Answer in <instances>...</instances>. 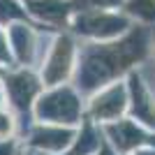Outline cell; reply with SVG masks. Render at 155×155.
Wrapping results in <instances>:
<instances>
[{
    "label": "cell",
    "instance_id": "6da1fadb",
    "mask_svg": "<svg viewBox=\"0 0 155 155\" xmlns=\"http://www.w3.org/2000/svg\"><path fill=\"white\" fill-rule=\"evenodd\" d=\"M139 2H143V0H139Z\"/></svg>",
    "mask_w": 155,
    "mask_h": 155
}]
</instances>
